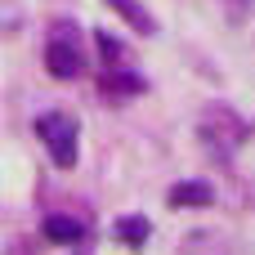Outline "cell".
Listing matches in <instances>:
<instances>
[{
    "instance_id": "cell-1",
    "label": "cell",
    "mask_w": 255,
    "mask_h": 255,
    "mask_svg": "<svg viewBox=\"0 0 255 255\" xmlns=\"http://www.w3.org/2000/svg\"><path fill=\"white\" fill-rule=\"evenodd\" d=\"M36 134L45 139V148H49V157H54V166H72L76 161V126L67 121V117H40L36 121Z\"/></svg>"
},
{
    "instance_id": "cell-8",
    "label": "cell",
    "mask_w": 255,
    "mask_h": 255,
    "mask_svg": "<svg viewBox=\"0 0 255 255\" xmlns=\"http://www.w3.org/2000/svg\"><path fill=\"white\" fill-rule=\"evenodd\" d=\"M99 45H103V54H121V45H117V40H112V36H108V31H103V36H99Z\"/></svg>"
},
{
    "instance_id": "cell-7",
    "label": "cell",
    "mask_w": 255,
    "mask_h": 255,
    "mask_svg": "<svg viewBox=\"0 0 255 255\" xmlns=\"http://www.w3.org/2000/svg\"><path fill=\"white\" fill-rule=\"evenodd\" d=\"M103 85H108V90H126V94H134V90H139V76H130V72H108Z\"/></svg>"
},
{
    "instance_id": "cell-6",
    "label": "cell",
    "mask_w": 255,
    "mask_h": 255,
    "mask_svg": "<svg viewBox=\"0 0 255 255\" xmlns=\"http://www.w3.org/2000/svg\"><path fill=\"white\" fill-rule=\"evenodd\" d=\"M108 4H112V9H117V13L126 18V22H134L139 31H152V18H148V13H143V9H139L134 0H108Z\"/></svg>"
},
{
    "instance_id": "cell-5",
    "label": "cell",
    "mask_w": 255,
    "mask_h": 255,
    "mask_svg": "<svg viewBox=\"0 0 255 255\" xmlns=\"http://www.w3.org/2000/svg\"><path fill=\"white\" fill-rule=\"evenodd\" d=\"M148 233H152V224H148V220H139V215L117 220V238H121L126 247H143V242H148Z\"/></svg>"
},
{
    "instance_id": "cell-4",
    "label": "cell",
    "mask_w": 255,
    "mask_h": 255,
    "mask_svg": "<svg viewBox=\"0 0 255 255\" xmlns=\"http://www.w3.org/2000/svg\"><path fill=\"white\" fill-rule=\"evenodd\" d=\"M45 238H49V242H63V247H76V242L85 238V224H76V220H67V215H49V220H45Z\"/></svg>"
},
{
    "instance_id": "cell-2",
    "label": "cell",
    "mask_w": 255,
    "mask_h": 255,
    "mask_svg": "<svg viewBox=\"0 0 255 255\" xmlns=\"http://www.w3.org/2000/svg\"><path fill=\"white\" fill-rule=\"evenodd\" d=\"M45 67H49V76H58V81H72V76L81 72V54H76L72 45L54 40V45L45 49Z\"/></svg>"
},
{
    "instance_id": "cell-3",
    "label": "cell",
    "mask_w": 255,
    "mask_h": 255,
    "mask_svg": "<svg viewBox=\"0 0 255 255\" xmlns=\"http://www.w3.org/2000/svg\"><path fill=\"white\" fill-rule=\"evenodd\" d=\"M215 202V188L211 184H175L170 188V206H211Z\"/></svg>"
}]
</instances>
